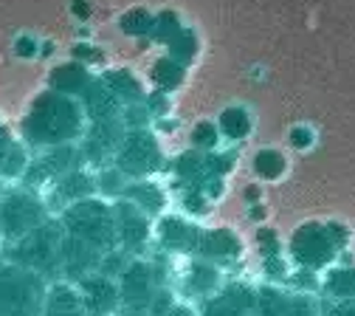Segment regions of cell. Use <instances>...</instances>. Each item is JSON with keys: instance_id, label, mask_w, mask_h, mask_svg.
<instances>
[{"instance_id": "4", "label": "cell", "mask_w": 355, "mask_h": 316, "mask_svg": "<svg viewBox=\"0 0 355 316\" xmlns=\"http://www.w3.org/2000/svg\"><path fill=\"white\" fill-rule=\"evenodd\" d=\"M49 285L37 271L0 257V316H40Z\"/></svg>"}, {"instance_id": "26", "label": "cell", "mask_w": 355, "mask_h": 316, "mask_svg": "<svg viewBox=\"0 0 355 316\" xmlns=\"http://www.w3.org/2000/svg\"><path fill=\"white\" fill-rule=\"evenodd\" d=\"M113 90H116V97L124 102V105H136V102H147V97H144V90H141V85H139V79L132 76L130 71H107L105 76H102Z\"/></svg>"}, {"instance_id": "22", "label": "cell", "mask_w": 355, "mask_h": 316, "mask_svg": "<svg viewBox=\"0 0 355 316\" xmlns=\"http://www.w3.org/2000/svg\"><path fill=\"white\" fill-rule=\"evenodd\" d=\"M28 147L26 142L15 139L12 130L0 122V181H20L28 167Z\"/></svg>"}, {"instance_id": "12", "label": "cell", "mask_w": 355, "mask_h": 316, "mask_svg": "<svg viewBox=\"0 0 355 316\" xmlns=\"http://www.w3.org/2000/svg\"><path fill=\"white\" fill-rule=\"evenodd\" d=\"M257 316H322V302L307 291L262 285L257 288Z\"/></svg>"}, {"instance_id": "29", "label": "cell", "mask_w": 355, "mask_h": 316, "mask_svg": "<svg viewBox=\"0 0 355 316\" xmlns=\"http://www.w3.org/2000/svg\"><path fill=\"white\" fill-rule=\"evenodd\" d=\"M257 172L262 178H279L285 172V158L277 150H262L257 156Z\"/></svg>"}, {"instance_id": "24", "label": "cell", "mask_w": 355, "mask_h": 316, "mask_svg": "<svg viewBox=\"0 0 355 316\" xmlns=\"http://www.w3.org/2000/svg\"><path fill=\"white\" fill-rule=\"evenodd\" d=\"M94 74H87L85 65L79 63H68V65H60L54 74H51V90H60V94H68V97H82L85 88L91 85Z\"/></svg>"}, {"instance_id": "14", "label": "cell", "mask_w": 355, "mask_h": 316, "mask_svg": "<svg viewBox=\"0 0 355 316\" xmlns=\"http://www.w3.org/2000/svg\"><path fill=\"white\" fill-rule=\"evenodd\" d=\"M200 232L195 223H189L187 217L178 215H161L155 217V243L161 251L166 254H178V257H192L200 240Z\"/></svg>"}, {"instance_id": "11", "label": "cell", "mask_w": 355, "mask_h": 316, "mask_svg": "<svg viewBox=\"0 0 355 316\" xmlns=\"http://www.w3.org/2000/svg\"><path fill=\"white\" fill-rule=\"evenodd\" d=\"M127 139V124L121 119H105V122H87V130L82 135V153L91 169H105L116 164V156Z\"/></svg>"}, {"instance_id": "27", "label": "cell", "mask_w": 355, "mask_h": 316, "mask_svg": "<svg viewBox=\"0 0 355 316\" xmlns=\"http://www.w3.org/2000/svg\"><path fill=\"white\" fill-rule=\"evenodd\" d=\"M127 181L130 178L116 164H110L105 169H96V192L102 198H107V201H119L121 192H124V187H127Z\"/></svg>"}, {"instance_id": "6", "label": "cell", "mask_w": 355, "mask_h": 316, "mask_svg": "<svg viewBox=\"0 0 355 316\" xmlns=\"http://www.w3.org/2000/svg\"><path fill=\"white\" fill-rule=\"evenodd\" d=\"M79 167H87L79 142L54 144V147H46V150H37L28 158V167H26V172L20 178V184L42 192V190H49L57 178H62V175H68V172H73Z\"/></svg>"}, {"instance_id": "20", "label": "cell", "mask_w": 355, "mask_h": 316, "mask_svg": "<svg viewBox=\"0 0 355 316\" xmlns=\"http://www.w3.org/2000/svg\"><path fill=\"white\" fill-rule=\"evenodd\" d=\"M240 240L234 232L229 229H209V232H200V240H198V249H195V257L206 260V263H214V265H223V263H232L240 257Z\"/></svg>"}, {"instance_id": "5", "label": "cell", "mask_w": 355, "mask_h": 316, "mask_svg": "<svg viewBox=\"0 0 355 316\" xmlns=\"http://www.w3.org/2000/svg\"><path fill=\"white\" fill-rule=\"evenodd\" d=\"M51 217L54 212L49 209L42 192L23 184L12 187L0 195V240H3V246H9Z\"/></svg>"}, {"instance_id": "13", "label": "cell", "mask_w": 355, "mask_h": 316, "mask_svg": "<svg viewBox=\"0 0 355 316\" xmlns=\"http://www.w3.org/2000/svg\"><path fill=\"white\" fill-rule=\"evenodd\" d=\"M94 195H99V192H96V169H91V167H79V169L57 178L49 190H42V198H46V203L54 215H60L71 203H79Z\"/></svg>"}, {"instance_id": "32", "label": "cell", "mask_w": 355, "mask_h": 316, "mask_svg": "<svg viewBox=\"0 0 355 316\" xmlns=\"http://www.w3.org/2000/svg\"><path fill=\"white\" fill-rule=\"evenodd\" d=\"M116 316H153L147 308H121Z\"/></svg>"}, {"instance_id": "30", "label": "cell", "mask_w": 355, "mask_h": 316, "mask_svg": "<svg viewBox=\"0 0 355 316\" xmlns=\"http://www.w3.org/2000/svg\"><path fill=\"white\" fill-rule=\"evenodd\" d=\"M217 139H220V127L217 124H206L200 122L192 133V142H195V150H203V153H211L217 147Z\"/></svg>"}, {"instance_id": "15", "label": "cell", "mask_w": 355, "mask_h": 316, "mask_svg": "<svg viewBox=\"0 0 355 316\" xmlns=\"http://www.w3.org/2000/svg\"><path fill=\"white\" fill-rule=\"evenodd\" d=\"M87 313L94 316H116L121 310V291H119V280L107 277L102 271H94L76 283Z\"/></svg>"}, {"instance_id": "10", "label": "cell", "mask_w": 355, "mask_h": 316, "mask_svg": "<svg viewBox=\"0 0 355 316\" xmlns=\"http://www.w3.org/2000/svg\"><path fill=\"white\" fill-rule=\"evenodd\" d=\"M113 209H116L119 249H124L130 257H144L150 243L155 240V217H150L144 209L130 203L127 198L113 201Z\"/></svg>"}, {"instance_id": "21", "label": "cell", "mask_w": 355, "mask_h": 316, "mask_svg": "<svg viewBox=\"0 0 355 316\" xmlns=\"http://www.w3.org/2000/svg\"><path fill=\"white\" fill-rule=\"evenodd\" d=\"M40 316H87V308L76 283H68V280L51 283Z\"/></svg>"}, {"instance_id": "2", "label": "cell", "mask_w": 355, "mask_h": 316, "mask_svg": "<svg viewBox=\"0 0 355 316\" xmlns=\"http://www.w3.org/2000/svg\"><path fill=\"white\" fill-rule=\"evenodd\" d=\"M62 238H65V229L60 217L54 215L26 238L3 246V260L26 265L37 271L40 277H46L49 283H57L62 280Z\"/></svg>"}, {"instance_id": "33", "label": "cell", "mask_w": 355, "mask_h": 316, "mask_svg": "<svg viewBox=\"0 0 355 316\" xmlns=\"http://www.w3.org/2000/svg\"><path fill=\"white\" fill-rule=\"evenodd\" d=\"M87 316H94V313H87Z\"/></svg>"}, {"instance_id": "23", "label": "cell", "mask_w": 355, "mask_h": 316, "mask_svg": "<svg viewBox=\"0 0 355 316\" xmlns=\"http://www.w3.org/2000/svg\"><path fill=\"white\" fill-rule=\"evenodd\" d=\"M121 198H127L130 203H136L139 209H144L150 217H161L166 212V192H164L161 184H155L153 178L127 181Z\"/></svg>"}, {"instance_id": "7", "label": "cell", "mask_w": 355, "mask_h": 316, "mask_svg": "<svg viewBox=\"0 0 355 316\" xmlns=\"http://www.w3.org/2000/svg\"><path fill=\"white\" fill-rule=\"evenodd\" d=\"M169 285L166 268L161 260L153 257H132L127 268L119 274V291H121V308H150L153 297Z\"/></svg>"}, {"instance_id": "31", "label": "cell", "mask_w": 355, "mask_h": 316, "mask_svg": "<svg viewBox=\"0 0 355 316\" xmlns=\"http://www.w3.org/2000/svg\"><path fill=\"white\" fill-rule=\"evenodd\" d=\"M322 316H355V299H322Z\"/></svg>"}, {"instance_id": "9", "label": "cell", "mask_w": 355, "mask_h": 316, "mask_svg": "<svg viewBox=\"0 0 355 316\" xmlns=\"http://www.w3.org/2000/svg\"><path fill=\"white\" fill-rule=\"evenodd\" d=\"M116 167L130 178H153L155 172L164 169V150L150 127L127 130V139L116 156Z\"/></svg>"}, {"instance_id": "16", "label": "cell", "mask_w": 355, "mask_h": 316, "mask_svg": "<svg viewBox=\"0 0 355 316\" xmlns=\"http://www.w3.org/2000/svg\"><path fill=\"white\" fill-rule=\"evenodd\" d=\"M200 316H257V288L229 283L214 297L200 302Z\"/></svg>"}, {"instance_id": "19", "label": "cell", "mask_w": 355, "mask_h": 316, "mask_svg": "<svg viewBox=\"0 0 355 316\" xmlns=\"http://www.w3.org/2000/svg\"><path fill=\"white\" fill-rule=\"evenodd\" d=\"M85 113H87V122H105V119H121V110H124V102L116 97V90L102 79V76H94L91 85L85 88V94L79 97Z\"/></svg>"}, {"instance_id": "8", "label": "cell", "mask_w": 355, "mask_h": 316, "mask_svg": "<svg viewBox=\"0 0 355 316\" xmlns=\"http://www.w3.org/2000/svg\"><path fill=\"white\" fill-rule=\"evenodd\" d=\"M341 243H344V232L338 235L336 226L307 223L291 240V257L304 271H319V268L333 263Z\"/></svg>"}, {"instance_id": "3", "label": "cell", "mask_w": 355, "mask_h": 316, "mask_svg": "<svg viewBox=\"0 0 355 316\" xmlns=\"http://www.w3.org/2000/svg\"><path fill=\"white\" fill-rule=\"evenodd\" d=\"M62 229L73 238H82L87 243H94L96 249H102L105 254L119 249V232H116V209L113 201L94 195L85 198L79 203H71L68 209H62L60 215Z\"/></svg>"}, {"instance_id": "25", "label": "cell", "mask_w": 355, "mask_h": 316, "mask_svg": "<svg viewBox=\"0 0 355 316\" xmlns=\"http://www.w3.org/2000/svg\"><path fill=\"white\" fill-rule=\"evenodd\" d=\"M324 299H355V268H333L322 280Z\"/></svg>"}, {"instance_id": "1", "label": "cell", "mask_w": 355, "mask_h": 316, "mask_svg": "<svg viewBox=\"0 0 355 316\" xmlns=\"http://www.w3.org/2000/svg\"><path fill=\"white\" fill-rule=\"evenodd\" d=\"M23 142L28 150H46L54 144L82 142L87 130V113L76 97L60 90H42L23 116Z\"/></svg>"}, {"instance_id": "28", "label": "cell", "mask_w": 355, "mask_h": 316, "mask_svg": "<svg viewBox=\"0 0 355 316\" xmlns=\"http://www.w3.org/2000/svg\"><path fill=\"white\" fill-rule=\"evenodd\" d=\"M217 127H220V133H223L226 139L240 142V139H245L248 130H251V119H248V113L243 108H229V110L220 113Z\"/></svg>"}, {"instance_id": "18", "label": "cell", "mask_w": 355, "mask_h": 316, "mask_svg": "<svg viewBox=\"0 0 355 316\" xmlns=\"http://www.w3.org/2000/svg\"><path fill=\"white\" fill-rule=\"evenodd\" d=\"M102 257H105L102 249L65 232V238H62V280L79 283L82 277L94 274V271L102 268Z\"/></svg>"}, {"instance_id": "17", "label": "cell", "mask_w": 355, "mask_h": 316, "mask_svg": "<svg viewBox=\"0 0 355 316\" xmlns=\"http://www.w3.org/2000/svg\"><path fill=\"white\" fill-rule=\"evenodd\" d=\"M220 288H223V280H220V268L214 263H206V260L195 257V254L187 260V268L178 274V291H181L187 299L206 302Z\"/></svg>"}]
</instances>
